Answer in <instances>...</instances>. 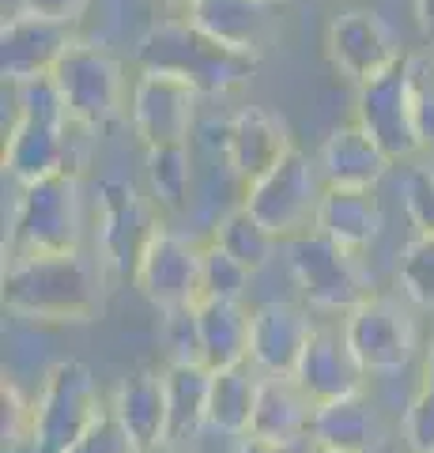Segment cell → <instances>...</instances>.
Instances as JSON below:
<instances>
[{
    "mask_svg": "<svg viewBox=\"0 0 434 453\" xmlns=\"http://www.w3.org/2000/svg\"><path fill=\"white\" fill-rule=\"evenodd\" d=\"M0 303L23 321L83 325L99 314V280L80 250L11 257L0 276Z\"/></svg>",
    "mask_w": 434,
    "mask_h": 453,
    "instance_id": "cell-1",
    "label": "cell"
},
{
    "mask_svg": "<svg viewBox=\"0 0 434 453\" xmlns=\"http://www.w3.org/2000/svg\"><path fill=\"white\" fill-rule=\"evenodd\" d=\"M136 65L151 73H171L193 83L201 95H223L249 83L261 68V53H242L204 35L186 16L159 19L136 42Z\"/></svg>",
    "mask_w": 434,
    "mask_h": 453,
    "instance_id": "cell-2",
    "label": "cell"
},
{
    "mask_svg": "<svg viewBox=\"0 0 434 453\" xmlns=\"http://www.w3.org/2000/svg\"><path fill=\"white\" fill-rule=\"evenodd\" d=\"M19 106L4 133V170L19 186L49 178L72 166V133L76 121L68 118L53 80L16 83Z\"/></svg>",
    "mask_w": 434,
    "mask_h": 453,
    "instance_id": "cell-3",
    "label": "cell"
},
{
    "mask_svg": "<svg viewBox=\"0 0 434 453\" xmlns=\"http://www.w3.org/2000/svg\"><path fill=\"white\" fill-rule=\"evenodd\" d=\"M83 234L80 216V181L72 170H57L23 186V196L11 216L8 253L38 257V253H76Z\"/></svg>",
    "mask_w": 434,
    "mask_h": 453,
    "instance_id": "cell-4",
    "label": "cell"
},
{
    "mask_svg": "<svg viewBox=\"0 0 434 453\" xmlns=\"http://www.w3.org/2000/svg\"><path fill=\"white\" fill-rule=\"evenodd\" d=\"M53 88H57L68 118L83 125L88 133L110 129L125 110V76L118 57H110L103 46L72 42L53 68Z\"/></svg>",
    "mask_w": 434,
    "mask_h": 453,
    "instance_id": "cell-5",
    "label": "cell"
},
{
    "mask_svg": "<svg viewBox=\"0 0 434 453\" xmlns=\"http://www.w3.org/2000/svg\"><path fill=\"white\" fill-rule=\"evenodd\" d=\"M321 181H325L321 166H314L306 151L291 148L261 181L246 186L242 204L269 226L279 242H287V238H299L317 226V204L321 193H325Z\"/></svg>",
    "mask_w": 434,
    "mask_h": 453,
    "instance_id": "cell-6",
    "label": "cell"
},
{
    "mask_svg": "<svg viewBox=\"0 0 434 453\" xmlns=\"http://www.w3.org/2000/svg\"><path fill=\"white\" fill-rule=\"evenodd\" d=\"M106 408L99 404V389L83 363L65 359L46 374L38 401H34V453H68L91 423L99 419Z\"/></svg>",
    "mask_w": 434,
    "mask_h": 453,
    "instance_id": "cell-7",
    "label": "cell"
},
{
    "mask_svg": "<svg viewBox=\"0 0 434 453\" xmlns=\"http://www.w3.org/2000/svg\"><path fill=\"white\" fill-rule=\"evenodd\" d=\"M287 268L302 295L321 310H352L370 295V280L355 261V250L332 242L321 231L287 238Z\"/></svg>",
    "mask_w": 434,
    "mask_h": 453,
    "instance_id": "cell-8",
    "label": "cell"
},
{
    "mask_svg": "<svg viewBox=\"0 0 434 453\" xmlns=\"http://www.w3.org/2000/svg\"><path fill=\"white\" fill-rule=\"evenodd\" d=\"M133 283L163 314L181 310V306H201L204 303V250L186 242L181 234L156 226L144 250H140Z\"/></svg>",
    "mask_w": 434,
    "mask_h": 453,
    "instance_id": "cell-9",
    "label": "cell"
},
{
    "mask_svg": "<svg viewBox=\"0 0 434 453\" xmlns=\"http://www.w3.org/2000/svg\"><path fill=\"white\" fill-rule=\"evenodd\" d=\"M325 57L344 80L362 88L389 73L404 53L397 50L393 27L374 8H344L325 27Z\"/></svg>",
    "mask_w": 434,
    "mask_h": 453,
    "instance_id": "cell-10",
    "label": "cell"
},
{
    "mask_svg": "<svg viewBox=\"0 0 434 453\" xmlns=\"http://www.w3.org/2000/svg\"><path fill=\"white\" fill-rule=\"evenodd\" d=\"M355 121L382 144V151L393 163L412 159L423 148V136H419V125H415V106H412L408 57H400L377 80L362 83L355 98Z\"/></svg>",
    "mask_w": 434,
    "mask_h": 453,
    "instance_id": "cell-11",
    "label": "cell"
},
{
    "mask_svg": "<svg viewBox=\"0 0 434 453\" xmlns=\"http://www.w3.org/2000/svg\"><path fill=\"white\" fill-rule=\"evenodd\" d=\"M344 333L367 374H397L415 351L412 318L397 299H385V295H367L359 306L347 310Z\"/></svg>",
    "mask_w": 434,
    "mask_h": 453,
    "instance_id": "cell-12",
    "label": "cell"
},
{
    "mask_svg": "<svg viewBox=\"0 0 434 453\" xmlns=\"http://www.w3.org/2000/svg\"><path fill=\"white\" fill-rule=\"evenodd\" d=\"M197 88L171 73H151L140 68V80L133 88V129L144 148L163 144H186L193 118H197Z\"/></svg>",
    "mask_w": 434,
    "mask_h": 453,
    "instance_id": "cell-13",
    "label": "cell"
},
{
    "mask_svg": "<svg viewBox=\"0 0 434 453\" xmlns=\"http://www.w3.org/2000/svg\"><path fill=\"white\" fill-rule=\"evenodd\" d=\"M72 42V23L65 19L34 16V12L4 16V27H0V73H4V83L49 80Z\"/></svg>",
    "mask_w": 434,
    "mask_h": 453,
    "instance_id": "cell-14",
    "label": "cell"
},
{
    "mask_svg": "<svg viewBox=\"0 0 434 453\" xmlns=\"http://www.w3.org/2000/svg\"><path fill=\"white\" fill-rule=\"evenodd\" d=\"M295 148L287 136V125L269 113L264 106H246L227 121V136H223V151H227V166L234 170L238 181L254 186L269 170Z\"/></svg>",
    "mask_w": 434,
    "mask_h": 453,
    "instance_id": "cell-15",
    "label": "cell"
},
{
    "mask_svg": "<svg viewBox=\"0 0 434 453\" xmlns=\"http://www.w3.org/2000/svg\"><path fill=\"white\" fill-rule=\"evenodd\" d=\"M314 325L295 303H261L254 310V344L249 359L261 374H295Z\"/></svg>",
    "mask_w": 434,
    "mask_h": 453,
    "instance_id": "cell-16",
    "label": "cell"
},
{
    "mask_svg": "<svg viewBox=\"0 0 434 453\" xmlns=\"http://www.w3.org/2000/svg\"><path fill=\"white\" fill-rule=\"evenodd\" d=\"M314 408H317V401L299 386L295 374H264L257 408H254V423H249L246 438L287 449L310 431Z\"/></svg>",
    "mask_w": 434,
    "mask_h": 453,
    "instance_id": "cell-17",
    "label": "cell"
},
{
    "mask_svg": "<svg viewBox=\"0 0 434 453\" xmlns=\"http://www.w3.org/2000/svg\"><path fill=\"white\" fill-rule=\"evenodd\" d=\"M272 0H189L186 19L242 53H261L276 31Z\"/></svg>",
    "mask_w": 434,
    "mask_h": 453,
    "instance_id": "cell-18",
    "label": "cell"
},
{
    "mask_svg": "<svg viewBox=\"0 0 434 453\" xmlns=\"http://www.w3.org/2000/svg\"><path fill=\"white\" fill-rule=\"evenodd\" d=\"M295 378L317 404H325V401H336V396L359 393L367 371H362V363L355 359L352 344H347V333L314 329L310 344H306L299 359Z\"/></svg>",
    "mask_w": 434,
    "mask_h": 453,
    "instance_id": "cell-19",
    "label": "cell"
},
{
    "mask_svg": "<svg viewBox=\"0 0 434 453\" xmlns=\"http://www.w3.org/2000/svg\"><path fill=\"white\" fill-rule=\"evenodd\" d=\"M110 412L136 442L140 453L171 442V404H166V378L156 371H136L118 386Z\"/></svg>",
    "mask_w": 434,
    "mask_h": 453,
    "instance_id": "cell-20",
    "label": "cell"
},
{
    "mask_svg": "<svg viewBox=\"0 0 434 453\" xmlns=\"http://www.w3.org/2000/svg\"><path fill=\"white\" fill-rule=\"evenodd\" d=\"M99 204H103V250L106 257L114 261L118 273H133L140 261V250L151 238V219L144 201L136 196V189L129 181L106 178L99 186Z\"/></svg>",
    "mask_w": 434,
    "mask_h": 453,
    "instance_id": "cell-21",
    "label": "cell"
},
{
    "mask_svg": "<svg viewBox=\"0 0 434 453\" xmlns=\"http://www.w3.org/2000/svg\"><path fill=\"white\" fill-rule=\"evenodd\" d=\"M389 163L393 159H389L382 144H377L359 121L332 129L317 155L325 186H352V189H374L377 181L385 178Z\"/></svg>",
    "mask_w": 434,
    "mask_h": 453,
    "instance_id": "cell-22",
    "label": "cell"
},
{
    "mask_svg": "<svg viewBox=\"0 0 434 453\" xmlns=\"http://www.w3.org/2000/svg\"><path fill=\"white\" fill-rule=\"evenodd\" d=\"M314 231L329 234L332 242L347 250L370 246L377 231H382V204H377L374 189H352V186H325L317 204V226Z\"/></svg>",
    "mask_w": 434,
    "mask_h": 453,
    "instance_id": "cell-23",
    "label": "cell"
},
{
    "mask_svg": "<svg viewBox=\"0 0 434 453\" xmlns=\"http://www.w3.org/2000/svg\"><path fill=\"white\" fill-rule=\"evenodd\" d=\"M310 438H314V446H325V449L374 453V446H377V412H374V404L362 396V389L317 404L314 419H310Z\"/></svg>",
    "mask_w": 434,
    "mask_h": 453,
    "instance_id": "cell-24",
    "label": "cell"
},
{
    "mask_svg": "<svg viewBox=\"0 0 434 453\" xmlns=\"http://www.w3.org/2000/svg\"><path fill=\"white\" fill-rule=\"evenodd\" d=\"M201 336H204V363L208 371L246 363L254 344V310H246L242 299H204L197 306Z\"/></svg>",
    "mask_w": 434,
    "mask_h": 453,
    "instance_id": "cell-25",
    "label": "cell"
},
{
    "mask_svg": "<svg viewBox=\"0 0 434 453\" xmlns=\"http://www.w3.org/2000/svg\"><path fill=\"white\" fill-rule=\"evenodd\" d=\"M254 359L223 366V371H212V393H208V427H216L223 434L246 438L249 423H254V408L261 396V381L254 374Z\"/></svg>",
    "mask_w": 434,
    "mask_h": 453,
    "instance_id": "cell-26",
    "label": "cell"
},
{
    "mask_svg": "<svg viewBox=\"0 0 434 453\" xmlns=\"http://www.w3.org/2000/svg\"><path fill=\"white\" fill-rule=\"evenodd\" d=\"M166 404H171V442L197 438L208 423V393H212V371L208 366H166Z\"/></svg>",
    "mask_w": 434,
    "mask_h": 453,
    "instance_id": "cell-27",
    "label": "cell"
},
{
    "mask_svg": "<svg viewBox=\"0 0 434 453\" xmlns=\"http://www.w3.org/2000/svg\"><path fill=\"white\" fill-rule=\"evenodd\" d=\"M212 242L227 250L234 261H242L249 273H261V268L276 257L279 238H276L246 204H238L234 211H227V216L219 219Z\"/></svg>",
    "mask_w": 434,
    "mask_h": 453,
    "instance_id": "cell-28",
    "label": "cell"
},
{
    "mask_svg": "<svg viewBox=\"0 0 434 453\" xmlns=\"http://www.w3.org/2000/svg\"><path fill=\"white\" fill-rule=\"evenodd\" d=\"M148 181L151 193L159 196V204L181 208L189 193V151L186 144H163L148 148Z\"/></svg>",
    "mask_w": 434,
    "mask_h": 453,
    "instance_id": "cell-29",
    "label": "cell"
},
{
    "mask_svg": "<svg viewBox=\"0 0 434 453\" xmlns=\"http://www.w3.org/2000/svg\"><path fill=\"white\" fill-rule=\"evenodd\" d=\"M400 288L412 303L434 310V234H415L400 257Z\"/></svg>",
    "mask_w": 434,
    "mask_h": 453,
    "instance_id": "cell-30",
    "label": "cell"
},
{
    "mask_svg": "<svg viewBox=\"0 0 434 453\" xmlns=\"http://www.w3.org/2000/svg\"><path fill=\"white\" fill-rule=\"evenodd\" d=\"M163 336H166V356L178 366H208L204 363V336H201V318L197 306H181L163 314Z\"/></svg>",
    "mask_w": 434,
    "mask_h": 453,
    "instance_id": "cell-31",
    "label": "cell"
},
{
    "mask_svg": "<svg viewBox=\"0 0 434 453\" xmlns=\"http://www.w3.org/2000/svg\"><path fill=\"white\" fill-rule=\"evenodd\" d=\"M249 268L234 261L223 246H204V299H242L249 288Z\"/></svg>",
    "mask_w": 434,
    "mask_h": 453,
    "instance_id": "cell-32",
    "label": "cell"
},
{
    "mask_svg": "<svg viewBox=\"0 0 434 453\" xmlns=\"http://www.w3.org/2000/svg\"><path fill=\"white\" fill-rule=\"evenodd\" d=\"M0 434H4V453L34 442V404H27L8 378L0 386Z\"/></svg>",
    "mask_w": 434,
    "mask_h": 453,
    "instance_id": "cell-33",
    "label": "cell"
},
{
    "mask_svg": "<svg viewBox=\"0 0 434 453\" xmlns=\"http://www.w3.org/2000/svg\"><path fill=\"white\" fill-rule=\"evenodd\" d=\"M408 83H412V106L423 148H434V57L408 53Z\"/></svg>",
    "mask_w": 434,
    "mask_h": 453,
    "instance_id": "cell-34",
    "label": "cell"
},
{
    "mask_svg": "<svg viewBox=\"0 0 434 453\" xmlns=\"http://www.w3.org/2000/svg\"><path fill=\"white\" fill-rule=\"evenodd\" d=\"M68 453H140V449L129 438V431L118 423V416L106 408V412L91 423V431L83 434Z\"/></svg>",
    "mask_w": 434,
    "mask_h": 453,
    "instance_id": "cell-35",
    "label": "cell"
},
{
    "mask_svg": "<svg viewBox=\"0 0 434 453\" xmlns=\"http://www.w3.org/2000/svg\"><path fill=\"white\" fill-rule=\"evenodd\" d=\"M404 438L412 453H434V389L419 386L412 396L408 416H404Z\"/></svg>",
    "mask_w": 434,
    "mask_h": 453,
    "instance_id": "cell-36",
    "label": "cell"
},
{
    "mask_svg": "<svg viewBox=\"0 0 434 453\" xmlns=\"http://www.w3.org/2000/svg\"><path fill=\"white\" fill-rule=\"evenodd\" d=\"M408 216L419 234H434V170H415L408 178Z\"/></svg>",
    "mask_w": 434,
    "mask_h": 453,
    "instance_id": "cell-37",
    "label": "cell"
},
{
    "mask_svg": "<svg viewBox=\"0 0 434 453\" xmlns=\"http://www.w3.org/2000/svg\"><path fill=\"white\" fill-rule=\"evenodd\" d=\"M83 8H88V0H19V12H34V16H49L65 23H76Z\"/></svg>",
    "mask_w": 434,
    "mask_h": 453,
    "instance_id": "cell-38",
    "label": "cell"
},
{
    "mask_svg": "<svg viewBox=\"0 0 434 453\" xmlns=\"http://www.w3.org/2000/svg\"><path fill=\"white\" fill-rule=\"evenodd\" d=\"M415 23L423 38H434V0H415Z\"/></svg>",
    "mask_w": 434,
    "mask_h": 453,
    "instance_id": "cell-39",
    "label": "cell"
},
{
    "mask_svg": "<svg viewBox=\"0 0 434 453\" xmlns=\"http://www.w3.org/2000/svg\"><path fill=\"white\" fill-rule=\"evenodd\" d=\"M234 453H284V449H276V446H264V442H257V438H246V442L238 446Z\"/></svg>",
    "mask_w": 434,
    "mask_h": 453,
    "instance_id": "cell-40",
    "label": "cell"
},
{
    "mask_svg": "<svg viewBox=\"0 0 434 453\" xmlns=\"http://www.w3.org/2000/svg\"><path fill=\"white\" fill-rule=\"evenodd\" d=\"M423 386H430V389H434V344H430V351H427V366H423Z\"/></svg>",
    "mask_w": 434,
    "mask_h": 453,
    "instance_id": "cell-41",
    "label": "cell"
},
{
    "mask_svg": "<svg viewBox=\"0 0 434 453\" xmlns=\"http://www.w3.org/2000/svg\"><path fill=\"white\" fill-rule=\"evenodd\" d=\"M314 453H340V449H325V446H317Z\"/></svg>",
    "mask_w": 434,
    "mask_h": 453,
    "instance_id": "cell-42",
    "label": "cell"
},
{
    "mask_svg": "<svg viewBox=\"0 0 434 453\" xmlns=\"http://www.w3.org/2000/svg\"><path fill=\"white\" fill-rule=\"evenodd\" d=\"M163 4H189V0H163Z\"/></svg>",
    "mask_w": 434,
    "mask_h": 453,
    "instance_id": "cell-43",
    "label": "cell"
},
{
    "mask_svg": "<svg viewBox=\"0 0 434 453\" xmlns=\"http://www.w3.org/2000/svg\"><path fill=\"white\" fill-rule=\"evenodd\" d=\"M272 4H284V0H272Z\"/></svg>",
    "mask_w": 434,
    "mask_h": 453,
    "instance_id": "cell-44",
    "label": "cell"
}]
</instances>
